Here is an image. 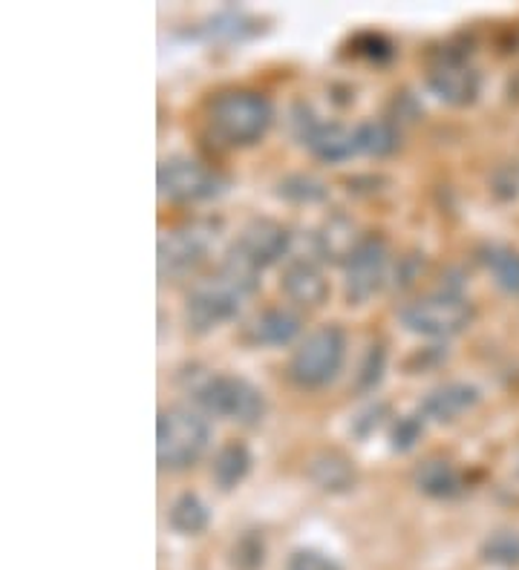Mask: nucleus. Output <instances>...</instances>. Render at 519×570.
Wrapping results in <instances>:
<instances>
[{
    "mask_svg": "<svg viewBox=\"0 0 519 570\" xmlns=\"http://www.w3.org/2000/svg\"><path fill=\"white\" fill-rule=\"evenodd\" d=\"M361 233H358L356 223L343 214H332L320 225V231L315 233V248L318 254L329 262H343L347 265L349 256L356 254L361 246Z\"/></svg>",
    "mask_w": 519,
    "mask_h": 570,
    "instance_id": "dca6fc26",
    "label": "nucleus"
},
{
    "mask_svg": "<svg viewBox=\"0 0 519 570\" xmlns=\"http://www.w3.org/2000/svg\"><path fill=\"white\" fill-rule=\"evenodd\" d=\"M343 349H347V338L341 326H318L295 349V355L289 361V378L303 389H320L341 372Z\"/></svg>",
    "mask_w": 519,
    "mask_h": 570,
    "instance_id": "39448f33",
    "label": "nucleus"
},
{
    "mask_svg": "<svg viewBox=\"0 0 519 570\" xmlns=\"http://www.w3.org/2000/svg\"><path fill=\"white\" fill-rule=\"evenodd\" d=\"M263 559H266V545H263V536L255 531L242 533L237 545L232 550V565L234 570H260L263 568Z\"/></svg>",
    "mask_w": 519,
    "mask_h": 570,
    "instance_id": "a878e982",
    "label": "nucleus"
},
{
    "mask_svg": "<svg viewBox=\"0 0 519 570\" xmlns=\"http://www.w3.org/2000/svg\"><path fill=\"white\" fill-rule=\"evenodd\" d=\"M384 369H387V352H384L381 343H375V346L366 349L364 363H361V369H358V392H372V389L381 384V378H384Z\"/></svg>",
    "mask_w": 519,
    "mask_h": 570,
    "instance_id": "cd10ccee",
    "label": "nucleus"
},
{
    "mask_svg": "<svg viewBox=\"0 0 519 570\" xmlns=\"http://www.w3.org/2000/svg\"><path fill=\"white\" fill-rule=\"evenodd\" d=\"M156 182H159V193L171 202L214 200L228 187V176H223L219 170L205 168L202 162L185 159V156H173L159 164Z\"/></svg>",
    "mask_w": 519,
    "mask_h": 570,
    "instance_id": "1a4fd4ad",
    "label": "nucleus"
},
{
    "mask_svg": "<svg viewBox=\"0 0 519 570\" xmlns=\"http://www.w3.org/2000/svg\"><path fill=\"white\" fill-rule=\"evenodd\" d=\"M272 101L255 90H232L211 101V127L228 145H255L272 127Z\"/></svg>",
    "mask_w": 519,
    "mask_h": 570,
    "instance_id": "7ed1b4c3",
    "label": "nucleus"
},
{
    "mask_svg": "<svg viewBox=\"0 0 519 570\" xmlns=\"http://www.w3.org/2000/svg\"><path fill=\"white\" fill-rule=\"evenodd\" d=\"M248 470H251V453H248V447L242 441H228L225 447H219L214 467H211V476H214V485L223 493H228V490H234L248 476Z\"/></svg>",
    "mask_w": 519,
    "mask_h": 570,
    "instance_id": "6ab92c4d",
    "label": "nucleus"
},
{
    "mask_svg": "<svg viewBox=\"0 0 519 570\" xmlns=\"http://www.w3.org/2000/svg\"><path fill=\"white\" fill-rule=\"evenodd\" d=\"M283 294L289 300L297 303V306H306V309H318L324 306L326 297H329V283L320 274V269L309 260H295L283 271V283H280Z\"/></svg>",
    "mask_w": 519,
    "mask_h": 570,
    "instance_id": "ddd939ff",
    "label": "nucleus"
},
{
    "mask_svg": "<svg viewBox=\"0 0 519 570\" xmlns=\"http://www.w3.org/2000/svg\"><path fill=\"white\" fill-rule=\"evenodd\" d=\"M387 262L390 251L384 237L379 233H366L361 246L347 262V300L361 306L381 292V285L387 283Z\"/></svg>",
    "mask_w": 519,
    "mask_h": 570,
    "instance_id": "f8f14e48",
    "label": "nucleus"
},
{
    "mask_svg": "<svg viewBox=\"0 0 519 570\" xmlns=\"http://www.w3.org/2000/svg\"><path fill=\"white\" fill-rule=\"evenodd\" d=\"M384 415H387V403H379V407L364 409V412L352 421V432H356L358 438H366V435H370V432L381 424V418Z\"/></svg>",
    "mask_w": 519,
    "mask_h": 570,
    "instance_id": "c756f323",
    "label": "nucleus"
},
{
    "mask_svg": "<svg viewBox=\"0 0 519 570\" xmlns=\"http://www.w3.org/2000/svg\"><path fill=\"white\" fill-rule=\"evenodd\" d=\"M473 303L465 294L456 292H439L421 300L407 303L398 317L407 332L425 334V338H453V334L465 332L473 323Z\"/></svg>",
    "mask_w": 519,
    "mask_h": 570,
    "instance_id": "0eeeda50",
    "label": "nucleus"
},
{
    "mask_svg": "<svg viewBox=\"0 0 519 570\" xmlns=\"http://www.w3.org/2000/svg\"><path fill=\"white\" fill-rule=\"evenodd\" d=\"M427 84L436 95L453 107H467L479 95V72L467 64L465 53L459 49H439L430 61V72H427Z\"/></svg>",
    "mask_w": 519,
    "mask_h": 570,
    "instance_id": "9b49d317",
    "label": "nucleus"
},
{
    "mask_svg": "<svg viewBox=\"0 0 519 570\" xmlns=\"http://www.w3.org/2000/svg\"><path fill=\"white\" fill-rule=\"evenodd\" d=\"M352 136H356V153L387 156L398 147V130L390 122L358 124Z\"/></svg>",
    "mask_w": 519,
    "mask_h": 570,
    "instance_id": "4be33fe9",
    "label": "nucleus"
},
{
    "mask_svg": "<svg viewBox=\"0 0 519 570\" xmlns=\"http://www.w3.org/2000/svg\"><path fill=\"white\" fill-rule=\"evenodd\" d=\"M358 44H366L364 55H370V58H379V61H384V58H390V44L384 38H379V35H364V38H358Z\"/></svg>",
    "mask_w": 519,
    "mask_h": 570,
    "instance_id": "2f4dec72",
    "label": "nucleus"
},
{
    "mask_svg": "<svg viewBox=\"0 0 519 570\" xmlns=\"http://www.w3.org/2000/svg\"><path fill=\"white\" fill-rule=\"evenodd\" d=\"M425 269V256L419 254H410V256H402L396 269V283L402 280V285H413V280L419 277V271Z\"/></svg>",
    "mask_w": 519,
    "mask_h": 570,
    "instance_id": "7c9ffc66",
    "label": "nucleus"
},
{
    "mask_svg": "<svg viewBox=\"0 0 519 570\" xmlns=\"http://www.w3.org/2000/svg\"><path fill=\"white\" fill-rule=\"evenodd\" d=\"M306 472L315 485L324 490V493H349L356 487L358 476L356 467L343 453H335V449H324L306 464Z\"/></svg>",
    "mask_w": 519,
    "mask_h": 570,
    "instance_id": "f3484780",
    "label": "nucleus"
},
{
    "mask_svg": "<svg viewBox=\"0 0 519 570\" xmlns=\"http://www.w3.org/2000/svg\"><path fill=\"white\" fill-rule=\"evenodd\" d=\"M413 481L430 499H456L462 493V476L444 458H427V461H421L416 467V472H413Z\"/></svg>",
    "mask_w": 519,
    "mask_h": 570,
    "instance_id": "a211bd4d",
    "label": "nucleus"
},
{
    "mask_svg": "<svg viewBox=\"0 0 519 570\" xmlns=\"http://www.w3.org/2000/svg\"><path fill=\"white\" fill-rule=\"evenodd\" d=\"M286 570H341L335 559L318 554V550H295Z\"/></svg>",
    "mask_w": 519,
    "mask_h": 570,
    "instance_id": "c85d7f7f",
    "label": "nucleus"
},
{
    "mask_svg": "<svg viewBox=\"0 0 519 570\" xmlns=\"http://www.w3.org/2000/svg\"><path fill=\"white\" fill-rule=\"evenodd\" d=\"M219 237V223L191 219L159 237V277L179 280L196 271Z\"/></svg>",
    "mask_w": 519,
    "mask_h": 570,
    "instance_id": "423d86ee",
    "label": "nucleus"
},
{
    "mask_svg": "<svg viewBox=\"0 0 519 570\" xmlns=\"http://www.w3.org/2000/svg\"><path fill=\"white\" fill-rule=\"evenodd\" d=\"M476 403H479V389L453 380V384L436 386L433 392L425 398V403H421V412H425V418L439 421V424H450V421H456L462 412L473 409Z\"/></svg>",
    "mask_w": 519,
    "mask_h": 570,
    "instance_id": "2eb2a0df",
    "label": "nucleus"
},
{
    "mask_svg": "<svg viewBox=\"0 0 519 570\" xmlns=\"http://www.w3.org/2000/svg\"><path fill=\"white\" fill-rule=\"evenodd\" d=\"M301 334V317L289 309H266L246 326L251 346H286Z\"/></svg>",
    "mask_w": 519,
    "mask_h": 570,
    "instance_id": "4468645a",
    "label": "nucleus"
},
{
    "mask_svg": "<svg viewBox=\"0 0 519 570\" xmlns=\"http://www.w3.org/2000/svg\"><path fill=\"white\" fill-rule=\"evenodd\" d=\"M246 297L248 292H242L232 277H225L223 271L208 280H200L185 297L188 329L196 334L214 332L217 326L228 323L232 317H237Z\"/></svg>",
    "mask_w": 519,
    "mask_h": 570,
    "instance_id": "6e6552de",
    "label": "nucleus"
},
{
    "mask_svg": "<svg viewBox=\"0 0 519 570\" xmlns=\"http://www.w3.org/2000/svg\"><path fill=\"white\" fill-rule=\"evenodd\" d=\"M208 421L185 407H171L159 412L156 424V461L159 470H188L208 449Z\"/></svg>",
    "mask_w": 519,
    "mask_h": 570,
    "instance_id": "20e7f679",
    "label": "nucleus"
},
{
    "mask_svg": "<svg viewBox=\"0 0 519 570\" xmlns=\"http://www.w3.org/2000/svg\"><path fill=\"white\" fill-rule=\"evenodd\" d=\"M278 196L289 202H320L329 196V191L320 179L309 176V173H292L278 185Z\"/></svg>",
    "mask_w": 519,
    "mask_h": 570,
    "instance_id": "b1692460",
    "label": "nucleus"
},
{
    "mask_svg": "<svg viewBox=\"0 0 519 570\" xmlns=\"http://www.w3.org/2000/svg\"><path fill=\"white\" fill-rule=\"evenodd\" d=\"M255 32H260V24H257L255 18L246 15V12H234V9L214 15L208 21V26H205V35L219 41H240L255 35Z\"/></svg>",
    "mask_w": 519,
    "mask_h": 570,
    "instance_id": "5701e85b",
    "label": "nucleus"
},
{
    "mask_svg": "<svg viewBox=\"0 0 519 570\" xmlns=\"http://www.w3.org/2000/svg\"><path fill=\"white\" fill-rule=\"evenodd\" d=\"M292 133L306 150L324 159V162H343L349 156H356V136L352 130L341 127V124L320 122L312 113L309 104L297 101L292 107Z\"/></svg>",
    "mask_w": 519,
    "mask_h": 570,
    "instance_id": "9d476101",
    "label": "nucleus"
},
{
    "mask_svg": "<svg viewBox=\"0 0 519 570\" xmlns=\"http://www.w3.org/2000/svg\"><path fill=\"white\" fill-rule=\"evenodd\" d=\"M188 395L205 412L255 426L266 415V398L251 380L225 372H194L188 375Z\"/></svg>",
    "mask_w": 519,
    "mask_h": 570,
    "instance_id": "f03ea898",
    "label": "nucleus"
},
{
    "mask_svg": "<svg viewBox=\"0 0 519 570\" xmlns=\"http://www.w3.org/2000/svg\"><path fill=\"white\" fill-rule=\"evenodd\" d=\"M171 527L182 536H196L208 527L211 522V513L205 508V501L200 499L196 493H182L177 501H173L171 508Z\"/></svg>",
    "mask_w": 519,
    "mask_h": 570,
    "instance_id": "412c9836",
    "label": "nucleus"
},
{
    "mask_svg": "<svg viewBox=\"0 0 519 570\" xmlns=\"http://www.w3.org/2000/svg\"><path fill=\"white\" fill-rule=\"evenodd\" d=\"M482 262L503 292L519 294V251L508 246H488L482 248Z\"/></svg>",
    "mask_w": 519,
    "mask_h": 570,
    "instance_id": "aec40b11",
    "label": "nucleus"
},
{
    "mask_svg": "<svg viewBox=\"0 0 519 570\" xmlns=\"http://www.w3.org/2000/svg\"><path fill=\"white\" fill-rule=\"evenodd\" d=\"M425 432V412H410V415H402L390 432V447L393 453H410L416 447V441L421 438Z\"/></svg>",
    "mask_w": 519,
    "mask_h": 570,
    "instance_id": "bb28decb",
    "label": "nucleus"
},
{
    "mask_svg": "<svg viewBox=\"0 0 519 570\" xmlns=\"http://www.w3.org/2000/svg\"><path fill=\"white\" fill-rule=\"evenodd\" d=\"M292 246V233L274 219H251L240 231L223 262V274L240 285L242 292H255L260 285V271L283 260Z\"/></svg>",
    "mask_w": 519,
    "mask_h": 570,
    "instance_id": "f257e3e1",
    "label": "nucleus"
},
{
    "mask_svg": "<svg viewBox=\"0 0 519 570\" xmlns=\"http://www.w3.org/2000/svg\"><path fill=\"white\" fill-rule=\"evenodd\" d=\"M482 556L494 565H519V533L517 531H496L490 533Z\"/></svg>",
    "mask_w": 519,
    "mask_h": 570,
    "instance_id": "393cba45",
    "label": "nucleus"
}]
</instances>
